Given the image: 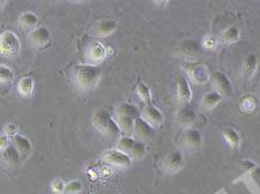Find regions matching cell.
<instances>
[{"instance_id":"34","label":"cell","mask_w":260,"mask_h":194,"mask_svg":"<svg viewBox=\"0 0 260 194\" xmlns=\"http://www.w3.org/2000/svg\"><path fill=\"white\" fill-rule=\"evenodd\" d=\"M51 191L55 194H64V187H66V183L59 178H56L51 181Z\"/></svg>"},{"instance_id":"17","label":"cell","mask_w":260,"mask_h":194,"mask_svg":"<svg viewBox=\"0 0 260 194\" xmlns=\"http://www.w3.org/2000/svg\"><path fill=\"white\" fill-rule=\"evenodd\" d=\"M20 154L19 152L15 149V146L11 144L8 146L7 149L0 152V160L5 164V166L14 168L16 166H18L20 162Z\"/></svg>"},{"instance_id":"31","label":"cell","mask_w":260,"mask_h":194,"mask_svg":"<svg viewBox=\"0 0 260 194\" xmlns=\"http://www.w3.org/2000/svg\"><path fill=\"white\" fill-rule=\"evenodd\" d=\"M15 80V72L6 64H0V84H11Z\"/></svg>"},{"instance_id":"35","label":"cell","mask_w":260,"mask_h":194,"mask_svg":"<svg viewBox=\"0 0 260 194\" xmlns=\"http://www.w3.org/2000/svg\"><path fill=\"white\" fill-rule=\"evenodd\" d=\"M10 145H11V138L8 137L7 134L0 133V152L6 150Z\"/></svg>"},{"instance_id":"6","label":"cell","mask_w":260,"mask_h":194,"mask_svg":"<svg viewBox=\"0 0 260 194\" xmlns=\"http://www.w3.org/2000/svg\"><path fill=\"white\" fill-rule=\"evenodd\" d=\"M102 159L106 163H108L115 168L129 169L133 166V159L129 157V154L117 149L106 151Z\"/></svg>"},{"instance_id":"1","label":"cell","mask_w":260,"mask_h":194,"mask_svg":"<svg viewBox=\"0 0 260 194\" xmlns=\"http://www.w3.org/2000/svg\"><path fill=\"white\" fill-rule=\"evenodd\" d=\"M102 79V69L89 63H78L72 70V82L81 93H89Z\"/></svg>"},{"instance_id":"36","label":"cell","mask_w":260,"mask_h":194,"mask_svg":"<svg viewBox=\"0 0 260 194\" xmlns=\"http://www.w3.org/2000/svg\"><path fill=\"white\" fill-rule=\"evenodd\" d=\"M4 133L7 134L8 137L13 138L17 133H18V129H17L16 125H14V123H7L4 128Z\"/></svg>"},{"instance_id":"2","label":"cell","mask_w":260,"mask_h":194,"mask_svg":"<svg viewBox=\"0 0 260 194\" xmlns=\"http://www.w3.org/2000/svg\"><path fill=\"white\" fill-rule=\"evenodd\" d=\"M91 123L93 128L107 139L118 140L121 137L120 129L108 110L103 108L94 110L91 117Z\"/></svg>"},{"instance_id":"33","label":"cell","mask_w":260,"mask_h":194,"mask_svg":"<svg viewBox=\"0 0 260 194\" xmlns=\"http://www.w3.org/2000/svg\"><path fill=\"white\" fill-rule=\"evenodd\" d=\"M202 47L207 50H215L218 47V39L214 36H206L202 41Z\"/></svg>"},{"instance_id":"37","label":"cell","mask_w":260,"mask_h":194,"mask_svg":"<svg viewBox=\"0 0 260 194\" xmlns=\"http://www.w3.org/2000/svg\"><path fill=\"white\" fill-rule=\"evenodd\" d=\"M240 166H241L242 168H244V169H246V170H251V169H256V168H257L256 163H253V162H251V161H249V160L242 161V162L240 163Z\"/></svg>"},{"instance_id":"11","label":"cell","mask_w":260,"mask_h":194,"mask_svg":"<svg viewBox=\"0 0 260 194\" xmlns=\"http://www.w3.org/2000/svg\"><path fill=\"white\" fill-rule=\"evenodd\" d=\"M140 117L153 128L160 127L165 120L161 111L152 104H146L144 109L140 111Z\"/></svg>"},{"instance_id":"13","label":"cell","mask_w":260,"mask_h":194,"mask_svg":"<svg viewBox=\"0 0 260 194\" xmlns=\"http://www.w3.org/2000/svg\"><path fill=\"white\" fill-rule=\"evenodd\" d=\"M117 29V22L111 19H103L93 26L91 33L97 38H106L114 33Z\"/></svg>"},{"instance_id":"29","label":"cell","mask_w":260,"mask_h":194,"mask_svg":"<svg viewBox=\"0 0 260 194\" xmlns=\"http://www.w3.org/2000/svg\"><path fill=\"white\" fill-rule=\"evenodd\" d=\"M136 93L139 97V99L145 104H151V91L149 87L147 86L145 82L140 81L139 84L136 86Z\"/></svg>"},{"instance_id":"4","label":"cell","mask_w":260,"mask_h":194,"mask_svg":"<svg viewBox=\"0 0 260 194\" xmlns=\"http://www.w3.org/2000/svg\"><path fill=\"white\" fill-rule=\"evenodd\" d=\"M184 69L193 84L204 85L207 81L210 80V72L208 71L205 64L197 61H188L184 64Z\"/></svg>"},{"instance_id":"24","label":"cell","mask_w":260,"mask_h":194,"mask_svg":"<svg viewBox=\"0 0 260 194\" xmlns=\"http://www.w3.org/2000/svg\"><path fill=\"white\" fill-rule=\"evenodd\" d=\"M222 136L224 141H226L227 144L232 148L233 150H236L239 148L240 145V136L237 132L236 129L232 127H227L222 130Z\"/></svg>"},{"instance_id":"18","label":"cell","mask_w":260,"mask_h":194,"mask_svg":"<svg viewBox=\"0 0 260 194\" xmlns=\"http://www.w3.org/2000/svg\"><path fill=\"white\" fill-rule=\"evenodd\" d=\"M241 68H242V74H244V77L247 80H250L253 77V74H255L256 70L258 68L257 56L255 54L247 55L244 58V60H242Z\"/></svg>"},{"instance_id":"9","label":"cell","mask_w":260,"mask_h":194,"mask_svg":"<svg viewBox=\"0 0 260 194\" xmlns=\"http://www.w3.org/2000/svg\"><path fill=\"white\" fill-rule=\"evenodd\" d=\"M51 33L45 26L36 27L29 33V44L36 49H44L50 44Z\"/></svg>"},{"instance_id":"32","label":"cell","mask_w":260,"mask_h":194,"mask_svg":"<svg viewBox=\"0 0 260 194\" xmlns=\"http://www.w3.org/2000/svg\"><path fill=\"white\" fill-rule=\"evenodd\" d=\"M82 190V183L79 180H72L66 183L64 194H78Z\"/></svg>"},{"instance_id":"8","label":"cell","mask_w":260,"mask_h":194,"mask_svg":"<svg viewBox=\"0 0 260 194\" xmlns=\"http://www.w3.org/2000/svg\"><path fill=\"white\" fill-rule=\"evenodd\" d=\"M211 84L215 88V91L220 93L222 97H232L234 89L229 78L221 71H212L210 72Z\"/></svg>"},{"instance_id":"15","label":"cell","mask_w":260,"mask_h":194,"mask_svg":"<svg viewBox=\"0 0 260 194\" xmlns=\"http://www.w3.org/2000/svg\"><path fill=\"white\" fill-rule=\"evenodd\" d=\"M182 141H184V144L186 145V148L191 149V150H198L202 148L204 139L199 130H197V129L189 128L186 130Z\"/></svg>"},{"instance_id":"28","label":"cell","mask_w":260,"mask_h":194,"mask_svg":"<svg viewBox=\"0 0 260 194\" xmlns=\"http://www.w3.org/2000/svg\"><path fill=\"white\" fill-rule=\"evenodd\" d=\"M147 156V148L144 142H141V141H135V143L133 145L132 150L129 152V157L133 159V160H144L145 157Z\"/></svg>"},{"instance_id":"7","label":"cell","mask_w":260,"mask_h":194,"mask_svg":"<svg viewBox=\"0 0 260 194\" xmlns=\"http://www.w3.org/2000/svg\"><path fill=\"white\" fill-rule=\"evenodd\" d=\"M185 167V158L179 150L171 151L164 158L162 169L168 174H174L181 171Z\"/></svg>"},{"instance_id":"19","label":"cell","mask_w":260,"mask_h":194,"mask_svg":"<svg viewBox=\"0 0 260 194\" xmlns=\"http://www.w3.org/2000/svg\"><path fill=\"white\" fill-rule=\"evenodd\" d=\"M194 120H196V113H194V111L191 108H189L188 105L181 107L176 114L177 123L184 128H188L189 126H191Z\"/></svg>"},{"instance_id":"22","label":"cell","mask_w":260,"mask_h":194,"mask_svg":"<svg viewBox=\"0 0 260 194\" xmlns=\"http://www.w3.org/2000/svg\"><path fill=\"white\" fill-rule=\"evenodd\" d=\"M117 126L119 127L121 133L123 132L126 136L132 137L134 133L135 127V118L132 117H122V115H114Z\"/></svg>"},{"instance_id":"38","label":"cell","mask_w":260,"mask_h":194,"mask_svg":"<svg viewBox=\"0 0 260 194\" xmlns=\"http://www.w3.org/2000/svg\"><path fill=\"white\" fill-rule=\"evenodd\" d=\"M6 4H7V2H0V8H2Z\"/></svg>"},{"instance_id":"5","label":"cell","mask_w":260,"mask_h":194,"mask_svg":"<svg viewBox=\"0 0 260 194\" xmlns=\"http://www.w3.org/2000/svg\"><path fill=\"white\" fill-rule=\"evenodd\" d=\"M107 56V48L102 43H99V41H92V43L88 44L85 51L86 63L97 66V64L104 62Z\"/></svg>"},{"instance_id":"12","label":"cell","mask_w":260,"mask_h":194,"mask_svg":"<svg viewBox=\"0 0 260 194\" xmlns=\"http://www.w3.org/2000/svg\"><path fill=\"white\" fill-rule=\"evenodd\" d=\"M191 98L192 91L188 79L185 75L180 74L178 81H177V99H178V102L181 104V107H184V105H188V103L191 101Z\"/></svg>"},{"instance_id":"21","label":"cell","mask_w":260,"mask_h":194,"mask_svg":"<svg viewBox=\"0 0 260 194\" xmlns=\"http://www.w3.org/2000/svg\"><path fill=\"white\" fill-rule=\"evenodd\" d=\"M17 90L22 98H30L35 90V80L32 77H22L17 84Z\"/></svg>"},{"instance_id":"16","label":"cell","mask_w":260,"mask_h":194,"mask_svg":"<svg viewBox=\"0 0 260 194\" xmlns=\"http://www.w3.org/2000/svg\"><path fill=\"white\" fill-rule=\"evenodd\" d=\"M11 144H13L15 146V149L19 152L21 158H27L32 151V144L30 142V140L19 133H17L16 136L11 138Z\"/></svg>"},{"instance_id":"25","label":"cell","mask_w":260,"mask_h":194,"mask_svg":"<svg viewBox=\"0 0 260 194\" xmlns=\"http://www.w3.org/2000/svg\"><path fill=\"white\" fill-rule=\"evenodd\" d=\"M240 39L239 28L236 26H230L224 30L220 37V43L222 45H233Z\"/></svg>"},{"instance_id":"10","label":"cell","mask_w":260,"mask_h":194,"mask_svg":"<svg viewBox=\"0 0 260 194\" xmlns=\"http://www.w3.org/2000/svg\"><path fill=\"white\" fill-rule=\"evenodd\" d=\"M136 140L141 141V142H146V141H150L155 137V128L151 127L148 122H146L143 118L139 117L135 120V127H134V133Z\"/></svg>"},{"instance_id":"27","label":"cell","mask_w":260,"mask_h":194,"mask_svg":"<svg viewBox=\"0 0 260 194\" xmlns=\"http://www.w3.org/2000/svg\"><path fill=\"white\" fill-rule=\"evenodd\" d=\"M38 22H39L38 16L36 14L30 13V11H28V13H23L19 17V25L22 28H26V29L34 28L35 29L38 25Z\"/></svg>"},{"instance_id":"3","label":"cell","mask_w":260,"mask_h":194,"mask_svg":"<svg viewBox=\"0 0 260 194\" xmlns=\"http://www.w3.org/2000/svg\"><path fill=\"white\" fill-rule=\"evenodd\" d=\"M21 41L13 31H5L0 34V55L14 58L20 54Z\"/></svg>"},{"instance_id":"26","label":"cell","mask_w":260,"mask_h":194,"mask_svg":"<svg viewBox=\"0 0 260 194\" xmlns=\"http://www.w3.org/2000/svg\"><path fill=\"white\" fill-rule=\"evenodd\" d=\"M258 107V101L252 95H246L239 100V109L245 113H252Z\"/></svg>"},{"instance_id":"30","label":"cell","mask_w":260,"mask_h":194,"mask_svg":"<svg viewBox=\"0 0 260 194\" xmlns=\"http://www.w3.org/2000/svg\"><path fill=\"white\" fill-rule=\"evenodd\" d=\"M135 141H136V139H134L133 137L121 136L119 139L117 140V148L116 149L129 154V152H130V150H132Z\"/></svg>"},{"instance_id":"23","label":"cell","mask_w":260,"mask_h":194,"mask_svg":"<svg viewBox=\"0 0 260 194\" xmlns=\"http://www.w3.org/2000/svg\"><path fill=\"white\" fill-rule=\"evenodd\" d=\"M115 115H122V117H132L137 119V118L140 117V110L133 103H128V102H123L120 103L119 105H117V108L115 109Z\"/></svg>"},{"instance_id":"14","label":"cell","mask_w":260,"mask_h":194,"mask_svg":"<svg viewBox=\"0 0 260 194\" xmlns=\"http://www.w3.org/2000/svg\"><path fill=\"white\" fill-rule=\"evenodd\" d=\"M202 44H199L198 41L192 39L182 41L179 46L180 55L187 59H196L198 56L202 55Z\"/></svg>"},{"instance_id":"20","label":"cell","mask_w":260,"mask_h":194,"mask_svg":"<svg viewBox=\"0 0 260 194\" xmlns=\"http://www.w3.org/2000/svg\"><path fill=\"white\" fill-rule=\"evenodd\" d=\"M222 96L217 91H210L207 92L206 95L203 97L202 101H200V107L205 111H209L216 108L218 104L222 101Z\"/></svg>"}]
</instances>
